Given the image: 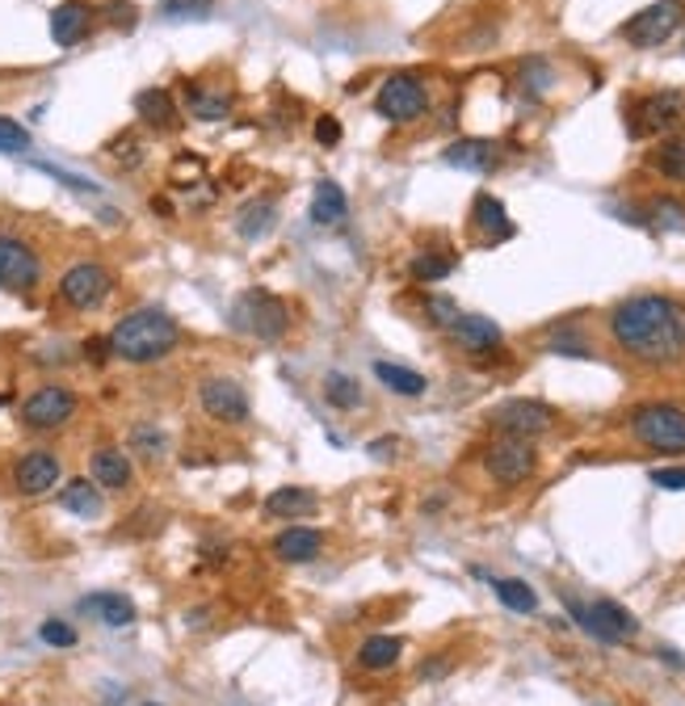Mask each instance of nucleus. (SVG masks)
Masks as SVG:
<instances>
[{"instance_id":"1","label":"nucleus","mask_w":685,"mask_h":706,"mask_svg":"<svg viewBox=\"0 0 685 706\" xmlns=\"http://www.w3.org/2000/svg\"><path fill=\"white\" fill-rule=\"evenodd\" d=\"M610 337L639 366H677L685 357V307L669 294H631L610 312Z\"/></svg>"},{"instance_id":"18","label":"nucleus","mask_w":685,"mask_h":706,"mask_svg":"<svg viewBox=\"0 0 685 706\" xmlns=\"http://www.w3.org/2000/svg\"><path fill=\"white\" fill-rule=\"evenodd\" d=\"M93 26V9L85 0H63L51 9V38L60 42V47H76Z\"/></svg>"},{"instance_id":"2","label":"nucleus","mask_w":685,"mask_h":706,"mask_svg":"<svg viewBox=\"0 0 685 706\" xmlns=\"http://www.w3.org/2000/svg\"><path fill=\"white\" fill-rule=\"evenodd\" d=\"M110 353L131 362V366H151V362H164L169 353L178 350L181 341V324L160 312V307H135L126 312L114 328H110Z\"/></svg>"},{"instance_id":"16","label":"nucleus","mask_w":685,"mask_h":706,"mask_svg":"<svg viewBox=\"0 0 685 706\" xmlns=\"http://www.w3.org/2000/svg\"><path fill=\"white\" fill-rule=\"evenodd\" d=\"M472 228L479 232L484 244H501V240L513 235V219H509V210L501 198L476 194V203H472Z\"/></svg>"},{"instance_id":"20","label":"nucleus","mask_w":685,"mask_h":706,"mask_svg":"<svg viewBox=\"0 0 685 706\" xmlns=\"http://www.w3.org/2000/svg\"><path fill=\"white\" fill-rule=\"evenodd\" d=\"M81 614H93L101 626H131V622H135V601L106 588V593H89V597H81Z\"/></svg>"},{"instance_id":"34","label":"nucleus","mask_w":685,"mask_h":706,"mask_svg":"<svg viewBox=\"0 0 685 706\" xmlns=\"http://www.w3.org/2000/svg\"><path fill=\"white\" fill-rule=\"evenodd\" d=\"M450 269H454V261L438 257V253H417L413 257V278L417 282H442V278H450Z\"/></svg>"},{"instance_id":"31","label":"nucleus","mask_w":685,"mask_h":706,"mask_svg":"<svg viewBox=\"0 0 685 706\" xmlns=\"http://www.w3.org/2000/svg\"><path fill=\"white\" fill-rule=\"evenodd\" d=\"M325 400L332 404V409L354 412V409L362 404V387H358V379H350V375H341V370H332V375H325Z\"/></svg>"},{"instance_id":"43","label":"nucleus","mask_w":685,"mask_h":706,"mask_svg":"<svg viewBox=\"0 0 685 706\" xmlns=\"http://www.w3.org/2000/svg\"><path fill=\"white\" fill-rule=\"evenodd\" d=\"M316 139H320V144H341V122H337V118L332 114H325L320 118V122H316Z\"/></svg>"},{"instance_id":"35","label":"nucleus","mask_w":685,"mask_h":706,"mask_svg":"<svg viewBox=\"0 0 685 706\" xmlns=\"http://www.w3.org/2000/svg\"><path fill=\"white\" fill-rule=\"evenodd\" d=\"M652 219L656 228H664V232H685V203H677V198H656Z\"/></svg>"},{"instance_id":"6","label":"nucleus","mask_w":685,"mask_h":706,"mask_svg":"<svg viewBox=\"0 0 685 706\" xmlns=\"http://www.w3.org/2000/svg\"><path fill=\"white\" fill-rule=\"evenodd\" d=\"M56 291H60L63 307H72V312H93V307H101V303L110 299V291H114V273L97 261H81L63 273Z\"/></svg>"},{"instance_id":"14","label":"nucleus","mask_w":685,"mask_h":706,"mask_svg":"<svg viewBox=\"0 0 685 706\" xmlns=\"http://www.w3.org/2000/svg\"><path fill=\"white\" fill-rule=\"evenodd\" d=\"M13 484L22 497H42L60 484V454L56 450H26L13 467Z\"/></svg>"},{"instance_id":"7","label":"nucleus","mask_w":685,"mask_h":706,"mask_svg":"<svg viewBox=\"0 0 685 706\" xmlns=\"http://www.w3.org/2000/svg\"><path fill=\"white\" fill-rule=\"evenodd\" d=\"M72 416H76V391L63 387V382H42L34 395H26V404H22V425L34 429V434L63 429Z\"/></svg>"},{"instance_id":"12","label":"nucleus","mask_w":685,"mask_h":706,"mask_svg":"<svg viewBox=\"0 0 685 706\" xmlns=\"http://www.w3.org/2000/svg\"><path fill=\"white\" fill-rule=\"evenodd\" d=\"M42 278V261L22 235L0 232V287L17 294H30Z\"/></svg>"},{"instance_id":"9","label":"nucleus","mask_w":685,"mask_h":706,"mask_svg":"<svg viewBox=\"0 0 685 706\" xmlns=\"http://www.w3.org/2000/svg\"><path fill=\"white\" fill-rule=\"evenodd\" d=\"M685 22V0H656L648 9H639L623 26V38L631 47H660L669 42L677 26Z\"/></svg>"},{"instance_id":"24","label":"nucleus","mask_w":685,"mask_h":706,"mask_svg":"<svg viewBox=\"0 0 685 706\" xmlns=\"http://www.w3.org/2000/svg\"><path fill=\"white\" fill-rule=\"evenodd\" d=\"M135 114L144 118L151 131H173L181 122L178 101H173L169 88H144V93L135 97Z\"/></svg>"},{"instance_id":"3","label":"nucleus","mask_w":685,"mask_h":706,"mask_svg":"<svg viewBox=\"0 0 685 706\" xmlns=\"http://www.w3.org/2000/svg\"><path fill=\"white\" fill-rule=\"evenodd\" d=\"M232 328L253 341H282L291 332V303L266 287H253L232 303Z\"/></svg>"},{"instance_id":"28","label":"nucleus","mask_w":685,"mask_h":706,"mask_svg":"<svg viewBox=\"0 0 685 706\" xmlns=\"http://www.w3.org/2000/svg\"><path fill=\"white\" fill-rule=\"evenodd\" d=\"M375 379L383 382L388 391H395V395H404V400H417V395L429 391L425 375L408 370V366H395V362H375Z\"/></svg>"},{"instance_id":"4","label":"nucleus","mask_w":685,"mask_h":706,"mask_svg":"<svg viewBox=\"0 0 685 706\" xmlns=\"http://www.w3.org/2000/svg\"><path fill=\"white\" fill-rule=\"evenodd\" d=\"M631 434L648 450L685 454V412L673 409V404H639L631 412Z\"/></svg>"},{"instance_id":"17","label":"nucleus","mask_w":685,"mask_h":706,"mask_svg":"<svg viewBox=\"0 0 685 706\" xmlns=\"http://www.w3.org/2000/svg\"><path fill=\"white\" fill-rule=\"evenodd\" d=\"M450 337L463 345L467 353H488L497 350L501 341H505V332H501V324L488 320V316H458V320L447 328Z\"/></svg>"},{"instance_id":"30","label":"nucleus","mask_w":685,"mask_h":706,"mask_svg":"<svg viewBox=\"0 0 685 706\" xmlns=\"http://www.w3.org/2000/svg\"><path fill=\"white\" fill-rule=\"evenodd\" d=\"M400 652H404V644H400L395 635H370V640L358 647V665L362 669H370V673H383V669H391V665L400 660Z\"/></svg>"},{"instance_id":"44","label":"nucleus","mask_w":685,"mask_h":706,"mask_svg":"<svg viewBox=\"0 0 685 706\" xmlns=\"http://www.w3.org/2000/svg\"><path fill=\"white\" fill-rule=\"evenodd\" d=\"M388 450H395V441H370V454H375V459H388Z\"/></svg>"},{"instance_id":"27","label":"nucleus","mask_w":685,"mask_h":706,"mask_svg":"<svg viewBox=\"0 0 685 706\" xmlns=\"http://www.w3.org/2000/svg\"><path fill=\"white\" fill-rule=\"evenodd\" d=\"M273 223H278V206L269 203V198H257V203L240 206L236 215V232L248 240V244H257V240H266L273 232Z\"/></svg>"},{"instance_id":"40","label":"nucleus","mask_w":685,"mask_h":706,"mask_svg":"<svg viewBox=\"0 0 685 706\" xmlns=\"http://www.w3.org/2000/svg\"><path fill=\"white\" fill-rule=\"evenodd\" d=\"M551 350L564 353V357H589V345H585L580 332H572V328H560V332L551 337Z\"/></svg>"},{"instance_id":"36","label":"nucleus","mask_w":685,"mask_h":706,"mask_svg":"<svg viewBox=\"0 0 685 706\" xmlns=\"http://www.w3.org/2000/svg\"><path fill=\"white\" fill-rule=\"evenodd\" d=\"M30 147V131L17 118L0 114V151H26Z\"/></svg>"},{"instance_id":"32","label":"nucleus","mask_w":685,"mask_h":706,"mask_svg":"<svg viewBox=\"0 0 685 706\" xmlns=\"http://www.w3.org/2000/svg\"><path fill=\"white\" fill-rule=\"evenodd\" d=\"M497 597H501V606L513 610V614H535L538 610V593L526 581H497Z\"/></svg>"},{"instance_id":"5","label":"nucleus","mask_w":685,"mask_h":706,"mask_svg":"<svg viewBox=\"0 0 685 706\" xmlns=\"http://www.w3.org/2000/svg\"><path fill=\"white\" fill-rule=\"evenodd\" d=\"M567 610L580 622V631H589L601 644H631L639 635V618L631 614L626 606H619V601H610V597H601L594 606H580V601L567 597Z\"/></svg>"},{"instance_id":"13","label":"nucleus","mask_w":685,"mask_h":706,"mask_svg":"<svg viewBox=\"0 0 685 706\" xmlns=\"http://www.w3.org/2000/svg\"><path fill=\"white\" fill-rule=\"evenodd\" d=\"M198 404L207 412L210 421L219 425H244L248 421V395L236 379H223V375H210V379L198 382Z\"/></svg>"},{"instance_id":"37","label":"nucleus","mask_w":685,"mask_h":706,"mask_svg":"<svg viewBox=\"0 0 685 706\" xmlns=\"http://www.w3.org/2000/svg\"><path fill=\"white\" fill-rule=\"evenodd\" d=\"M38 635H42V644H51V647H76V626H68L60 618H47V622L38 626Z\"/></svg>"},{"instance_id":"41","label":"nucleus","mask_w":685,"mask_h":706,"mask_svg":"<svg viewBox=\"0 0 685 706\" xmlns=\"http://www.w3.org/2000/svg\"><path fill=\"white\" fill-rule=\"evenodd\" d=\"M131 446L144 450V459H160V454H164V438H160L151 425H139V429L131 434Z\"/></svg>"},{"instance_id":"26","label":"nucleus","mask_w":685,"mask_h":706,"mask_svg":"<svg viewBox=\"0 0 685 706\" xmlns=\"http://www.w3.org/2000/svg\"><path fill=\"white\" fill-rule=\"evenodd\" d=\"M320 509V500L316 492H307V488H273L266 497V513L269 518H307V513H316Z\"/></svg>"},{"instance_id":"8","label":"nucleus","mask_w":685,"mask_h":706,"mask_svg":"<svg viewBox=\"0 0 685 706\" xmlns=\"http://www.w3.org/2000/svg\"><path fill=\"white\" fill-rule=\"evenodd\" d=\"M375 110L388 122H417L429 110V88L420 85L413 72H395L375 93Z\"/></svg>"},{"instance_id":"33","label":"nucleus","mask_w":685,"mask_h":706,"mask_svg":"<svg viewBox=\"0 0 685 706\" xmlns=\"http://www.w3.org/2000/svg\"><path fill=\"white\" fill-rule=\"evenodd\" d=\"M652 165L664 176H673V181H685V139H669V144L656 147Z\"/></svg>"},{"instance_id":"45","label":"nucleus","mask_w":685,"mask_h":706,"mask_svg":"<svg viewBox=\"0 0 685 706\" xmlns=\"http://www.w3.org/2000/svg\"><path fill=\"white\" fill-rule=\"evenodd\" d=\"M148 706H156V703H148Z\"/></svg>"},{"instance_id":"22","label":"nucleus","mask_w":685,"mask_h":706,"mask_svg":"<svg viewBox=\"0 0 685 706\" xmlns=\"http://www.w3.org/2000/svg\"><path fill=\"white\" fill-rule=\"evenodd\" d=\"M350 219V198L337 181H320L311 194V223L316 228H341Z\"/></svg>"},{"instance_id":"10","label":"nucleus","mask_w":685,"mask_h":706,"mask_svg":"<svg viewBox=\"0 0 685 706\" xmlns=\"http://www.w3.org/2000/svg\"><path fill=\"white\" fill-rule=\"evenodd\" d=\"M484 467L501 488H517V484H526L535 475L538 454L526 438H497L484 450Z\"/></svg>"},{"instance_id":"21","label":"nucleus","mask_w":685,"mask_h":706,"mask_svg":"<svg viewBox=\"0 0 685 706\" xmlns=\"http://www.w3.org/2000/svg\"><path fill=\"white\" fill-rule=\"evenodd\" d=\"M185 97H189V114L198 118V122H219V118L232 114V106H236V93L223 85H194L185 88Z\"/></svg>"},{"instance_id":"38","label":"nucleus","mask_w":685,"mask_h":706,"mask_svg":"<svg viewBox=\"0 0 685 706\" xmlns=\"http://www.w3.org/2000/svg\"><path fill=\"white\" fill-rule=\"evenodd\" d=\"M425 307H429V320L438 324V328H450V324L463 316V312H458V303H454V299H447V294H429V303H425Z\"/></svg>"},{"instance_id":"25","label":"nucleus","mask_w":685,"mask_h":706,"mask_svg":"<svg viewBox=\"0 0 685 706\" xmlns=\"http://www.w3.org/2000/svg\"><path fill=\"white\" fill-rule=\"evenodd\" d=\"M447 165L467 169V173H488L497 165V144L492 139H458L447 147Z\"/></svg>"},{"instance_id":"23","label":"nucleus","mask_w":685,"mask_h":706,"mask_svg":"<svg viewBox=\"0 0 685 706\" xmlns=\"http://www.w3.org/2000/svg\"><path fill=\"white\" fill-rule=\"evenodd\" d=\"M93 484L97 488H110V492H122L126 484H131V459H126V450L119 446H101L97 454H93Z\"/></svg>"},{"instance_id":"42","label":"nucleus","mask_w":685,"mask_h":706,"mask_svg":"<svg viewBox=\"0 0 685 706\" xmlns=\"http://www.w3.org/2000/svg\"><path fill=\"white\" fill-rule=\"evenodd\" d=\"M652 484H656V488H664V492H682V488H685V467H656Z\"/></svg>"},{"instance_id":"11","label":"nucleus","mask_w":685,"mask_h":706,"mask_svg":"<svg viewBox=\"0 0 685 706\" xmlns=\"http://www.w3.org/2000/svg\"><path fill=\"white\" fill-rule=\"evenodd\" d=\"M488 421H492V429H497L501 438L530 441L555 425V409L542 404V400H505V404H497V409L488 412Z\"/></svg>"},{"instance_id":"29","label":"nucleus","mask_w":685,"mask_h":706,"mask_svg":"<svg viewBox=\"0 0 685 706\" xmlns=\"http://www.w3.org/2000/svg\"><path fill=\"white\" fill-rule=\"evenodd\" d=\"M60 504L76 518H101V488L93 479H72L60 488Z\"/></svg>"},{"instance_id":"15","label":"nucleus","mask_w":685,"mask_h":706,"mask_svg":"<svg viewBox=\"0 0 685 706\" xmlns=\"http://www.w3.org/2000/svg\"><path fill=\"white\" fill-rule=\"evenodd\" d=\"M682 106H685V97H682V93H673V88L652 93V97H644V101L635 106V122H631V131H635V135L669 131V126L682 118Z\"/></svg>"},{"instance_id":"39","label":"nucleus","mask_w":685,"mask_h":706,"mask_svg":"<svg viewBox=\"0 0 685 706\" xmlns=\"http://www.w3.org/2000/svg\"><path fill=\"white\" fill-rule=\"evenodd\" d=\"M215 0H164V17H207Z\"/></svg>"},{"instance_id":"19","label":"nucleus","mask_w":685,"mask_h":706,"mask_svg":"<svg viewBox=\"0 0 685 706\" xmlns=\"http://www.w3.org/2000/svg\"><path fill=\"white\" fill-rule=\"evenodd\" d=\"M320 551H325V534L311 526H291L273 538V556L282 563H311L320 559Z\"/></svg>"}]
</instances>
